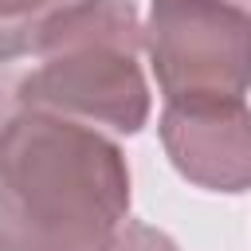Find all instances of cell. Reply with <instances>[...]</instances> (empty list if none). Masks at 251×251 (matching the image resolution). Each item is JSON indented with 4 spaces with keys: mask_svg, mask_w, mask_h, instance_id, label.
<instances>
[{
    "mask_svg": "<svg viewBox=\"0 0 251 251\" xmlns=\"http://www.w3.org/2000/svg\"><path fill=\"white\" fill-rule=\"evenodd\" d=\"M129 220V165L94 126L20 110L0 122V251H106Z\"/></svg>",
    "mask_w": 251,
    "mask_h": 251,
    "instance_id": "6da1fadb",
    "label": "cell"
},
{
    "mask_svg": "<svg viewBox=\"0 0 251 251\" xmlns=\"http://www.w3.org/2000/svg\"><path fill=\"white\" fill-rule=\"evenodd\" d=\"M141 51L133 0H75L39 31L35 67L20 78L16 106L133 137L153 110Z\"/></svg>",
    "mask_w": 251,
    "mask_h": 251,
    "instance_id": "7a4b0ae2",
    "label": "cell"
},
{
    "mask_svg": "<svg viewBox=\"0 0 251 251\" xmlns=\"http://www.w3.org/2000/svg\"><path fill=\"white\" fill-rule=\"evenodd\" d=\"M141 39L165 102H243L251 90L243 0H153Z\"/></svg>",
    "mask_w": 251,
    "mask_h": 251,
    "instance_id": "3957f363",
    "label": "cell"
},
{
    "mask_svg": "<svg viewBox=\"0 0 251 251\" xmlns=\"http://www.w3.org/2000/svg\"><path fill=\"white\" fill-rule=\"evenodd\" d=\"M75 0H0V63L31 55L39 31Z\"/></svg>",
    "mask_w": 251,
    "mask_h": 251,
    "instance_id": "5b68a950",
    "label": "cell"
},
{
    "mask_svg": "<svg viewBox=\"0 0 251 251\" xmlns=\"http://www.w3.org/2000/svg\"><path fill=\"white\" fill-rule=\"evenodd\" d=\"M106 251H180L165 231L141 224V220H126L118 227V235L106 243Z\"/></svg>",
    "mask_w": 251,
    "mask_h": 251,
    "instance_id": "8992f818",
    "label": "cell"
},
{
    "mask_svg": "<svg viewBox=\"0 0 251 251\" xmlns=\"http://www.w3.org/2000/svg\"><path fill=\"white\" fill-rule=\"evenodd\" d=\"M161 145L173 169L208 192L251 188V106L247 102H165Z\"/></svg>",
    "mask_w": 251,
    "mask_h": 251,
    "instance_id": "277c9868",
    "label": "cell"
}]
</instances>
